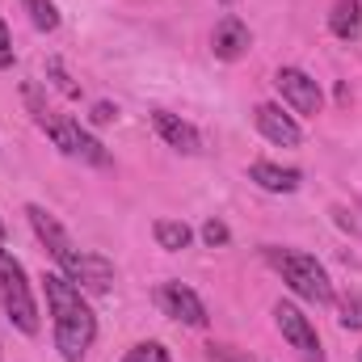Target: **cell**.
<instances>
[{"instance_id": "obj_24", "label": "cell", "mask_w": 362, "mask_h": 362, "mask_svg": "<svg viewBox=\"0 0 362 362\" xmlns=\"http://www.w3.org/2000/svg\"><path fill=\"white\" fill-rule=\"evenodd\" d=\"M0 245H4V219H0Z\"/></svg>"}, {"instance_id": "obj_12", "label": "cell", "mask_w": 362, "mask_h": 362, "mask_svg": "<svg viewBox=\"0 0 362 362\" xmlns=\"http://www.w3.org/2000/svg\"><path fill=\"white\" fill-rule=\"evenodd\" d=\"M253 47V34H249V25L240 21V17H219L215 21V34H211V51H215V59H240L245 51Z\"/></svg>"}, {"instance_id": "obj_4", "label": "cell", "mask_w": 362, "mask_h": 362, "mask_svg": "<svg viewBox=\"0 0 362 362\" xmlns=\"http://www.w3.org/2000/svg\"><path fill=\"white\" fill-rule=\"evenodd\" d=\"M0 303H4V316H8L13 329H21L25 337L38 333V303H34L25 266H21L4 245H0Z\"/></svg>"}, {"instance_id": "obj_23", "label": "cell", "mask_w": 362, "mask_h": 362, "mask_svg": "<svg viewBox=\"0 0 362 362\" xmlns=\"http://www.w3.org/2000/svg\"><path fill=\"white\" fill-rule=\"evenodd\" d=\"M4 68H13V38H8V25H4V17H0V72Z\"/></svg>"}, {"instance_id": "obj_14", "label": "cell", "mask_w": 362, "mask_h": 362, "mask_svg": "<svg viewBox=\"0 0 362 362\" xmlns=\"http://www.w3.org/2000/svg\"><path fill=\"white\" fill-rule=\"evenodd\" d=\"M329 30L341 42H358V34H362V4L358 0H337L333 13H329Z\"/></svg>"}, {"instance_id": "obj_22", "label": "cell", "mask_w": 362, "mask_h": 362, "mask_svg": "<svg viewBox=\"0 0 362 362\" xmlns=\"http://www.w3.org/2000/svg\"><path fill=\"white\" fill-rule=\"evenodd\" d=\"M211 362H257V358H249L245 350H232V346H211Z\"/></svg>"}, {"instance_id": "obj_21", "label": "cell", "mask_w": 362, "mask_h": 362, "mask_svg": "<svg viewBox=\"0 0 362 362\" xmlns=\"http://www.w3.org/2000/svg\"><path fill=\"white\" fill-rule=\"evenodd\" d=\"M114 118H118V105H110V101H97V105L89 110V122H93V127H110Z\"/></svg>"}, {"instance_id": "obj_25", "label": "cell", "mask_w": 362, "mask_h": 362, "mask_svg": "<svg viewBox=\"0 0 362 362\" xmlns=\"http://www.w3.org/2000/svg\"><path fill=\"white\" fill-rule=\"evenodd\" d=\"M358 362H362V350H358Z\"/></svg>"}, {"instance_id": "obj_26", "label": "cell", "mask_w": 362, "mask_h": 362, "mask_svg": "<svg viewBox=\"0 0 362 362\" xmlns=\"http://www.w3.org/2000/svg\"><path fill=\"white\" fill-rule=\"evenodd\" d=\"M223 4H232V0H223Z\"/></svg>"}, {"instance_id": "obj_7", "label": "cell", "mask_w": 362, "mask_h": 362, "mask_svg": "<svg viewBox=\"0 0 362 362\" xmlns=\"http://www.w3.org/2000/svg\"><path fill=\"white\" fill-rule=\"evenodd\" d=\"M59 274L72 278L85 295H105L110 282H114V266H110L101 253H85V249H76V253L59 266Z\"/></svg>"}, {"instance_id": "obj_27", "label": "cell", "mask_w": 362, "mask_h": 362, "mask_svg": "<svg viewBox=\"0 0 362 362\" xmlns=\"http://www.w3.org/2000/svg\"><path fill=\"white\" fill-rule=\"evenodd\" d=\"M122 362H131V358H122Z\"/></svg>"}, {"instance_id": "obj_1", "label": "cell", "mask_w": 362, "mask_h": 362, "mask_svg": "<svg viewBox=\"0 0 362 362\" xmlns=\"http://www.w3.org/2000/svg\"><path fill=\"white\" fill-rule=\"evenodd\" d=\"M42 291H47V308H51L59 358L81 362L93 350V337H97V316H93L85 291L72 278H64V274H42Z\"/></svg>"}, {"instance_id": "obj_5", "label": "cell", "mask_w": 362, "mask_h": 362, "mask_svg": "<svg viewBox=\"0 0 362 362\" xmlns=\"http://www.w3.org/2000/svg\"><path fill=\"white\" fill-rule=\"evenodd\" d=\"M274 325H278L282 341H286V346H291L303 362H325L320 337H316V325H312L295 303H274Z\"/></svg>"}, {"instance_id": "obj_16", "label": "cell", "mask_w": 362, "mask_h": 362, "mask_svg": "<svg viewBox=\"0 0 362 362\" xmlns=\"http://www.w3.org/2000/svg\"><path fill=\"white\" fill-rule=\"evenodd\" d=\"M21 8L30 13V21H34V30H42V34H51V30H59V8H55L51 0H21Z\"/></svg>"}, {"instance_id": "obj_17", "label": "cell", "mask_w": 362, "mask_h": 362, "mask_svg": "<svg viewBox=\"0 0 362 362\" xmlns=\"http://www.w3.org/2000/svg\"><path fill=\"white\" fill-rule=\"evenodd\" d=\"M47 81H51L55 89L64 93V97H72V101L81 97V85L72 81V72H68V64H64L59 55H51V59H47Z\"/></svg>"}, {"instance_id": "obj_15", "label": "cell", "mask_w": 362, "mask_h": 362, "mask_svg": "<svg viewBox=\"0 0 362 362\" xmlns=\"http://www.w3.org/2000/svg\"><path fill=\"white\" fill-rule=\"evenodd\" d=\"M152 236H156V245H160L165 253H181V249H189V240H194L189 223H181V219H156Z\"/></svg>"}, {"instance_id": "obj_10", "label": "cell", "mask_w": 362, "mask_h": 362, "mask_svg": "<svg viewBox=\"0 0 362 362\" xmlns=\"http://www.w3.org/2000/svg\"><path fill=\"white\" fill-rule=\"evenodd\" d=\"M253 122H257V131L278 144V148H299L303 144V131H299V122L291 118V114H282V105H274V101H262L257 110H253Z\"/></svg>"}, {"instance_id": "obj_20", "label": "cell", "mask_w": 362, "mask_h": 362, "mask_svg": "<svg viewBox=\"0 0 362 362\" xmlns=\"http://www.w3.org/2000/svg\"><path fill=\"white\" fill-rule=\"evenodd\" d=\"M202 240H206L211 249H219V245H228V240H232V232H228V223L206 219V223H202Z\"/></svg>"}, {"instance_id": "obj_13", "label": "cell", "mask_w": 362, "mask_h": 362, "mask_svg": "<svg viewBox=\"0 0 362 362\" xmlns=\"http://www.w3.org/2000/svg\"><path fill=\"white\" fill-rule=\"evenodd\" d=\"M249 181H257L266 194H295L299 181H303V173H299V169H282V165H274V160H253V165H249Z\"/></svg>"}, {"instance_id": "obj_3", "label": "cell", "mask_w": 362, "mask_h": 362, "mask_svg": "<svg viewBox=\"0 0 362 362\" xmlns=\"http://www.w3.org/2000/svg\"><path fill=\"white\" fill-rule=\"evenodd\" d=\"M266 262L282 274V282H286L299 299H308V303H316V308H329V303H333V282H329L325 266H320L312 253L270 245V249H266Z\"/></svg>"}, {"instance_id": "obj_19", "label": "cell", "mask_w": 362, "mask_h": 362, "mask_svg": "<svg viewBox=\"0 0 362 362\" xmlns=\"http://www.w3.org/2000/svg\"><path fill=\"white\" fill-rule=\"evenodd\" d=\"M127 358L131 362H169V350L160 341H139V346L127 350Z\"/></svg>"}, {"instance_id": "obj_11", "label": "cell", "mask_w": 362, "mask_h": 362, "mask_svg": "<svg viewBox=\"0 0 362 362\" xmlns=\"http://www.w3.org/2000/svg\"><path fill=\"white\" fill-rule=\"evenodd\" d=\"M152 127H156V135H160L169 148H177V152H185V156H198V152H202V135H198V127L185 122L181 114L152 110Z\"/></svg>"}, {"instance_id": "obj_6", "label": "cell", "mask_w": 362, "mask_h": 362, "mask_svg": "<svg viewBox=\"0 0 362 362\" xmlns=\"http://www.w3.org/2000/svg\"><path fill=\"white\" fill-rule=\"evenodd\" d=\"M274 89L282 93V101H286L295 114H308V118H316L320 105H325L320 85H316L303 68H278V72H274Z\"/></svg>"}, {"instance_id": "obj_8", "label": "cell", "mask_w": 362, "mask_h": 362, "mask_svg": "<svg viewBox=\"0 0 362 362\" xmlns=\"http://www.w3.org/2000/svg\"><path fill=\"white\" fill-rule=\"evenodd\" d=\"M156 303H160L165 316H173V320L189 325V329H202V325H206V303H202L198 291H189L185 282H160Z\"/></svg>"}, {"instance_id": "obj_18", "label": "cell", "mask_w": 362, "mask_h": 362, "mask_svg": "<svg viewBox=\"0 0 362 362\" xmlns=\"http://www.w3.org/2000/svg\"><path fill=\"white\" fill-rule=\"evenodd\" d=\"M341 329H350V333H362V291H346L341 295Z\"/></svg>"}, {"instance_id": "obj_2", "label": "cell", "mask_w": 362, "mask_h": 362, "mask_svg": "<svg viewBox=\"0 0 362 362\" xmlns=\"http://www.w3.org/2000/svg\"><path fill=\"white\" fill-rule=\"evenodd\" d=\"M21 101H25L30 118L47 131V139H51L64 156L85 160V165H93V169H105V165H110V152L93 139V135L81 127V122H76V118H68V114L51 110V105L42 101V89H38V85H21Z\"/></svg>"}, {"instance_id": "obj_9", "label": "cell", "mask_w": 362, "mask_h": 362, "mask_svg": "<svg viewBox=\"0 0 362 362\" xmlns=\"http://www.w3.org/2000/svg\"><path fill=\"white\" fill-rule=\"evenodd\" d=\"M25 215H30V228H34V236H38V240L47 245V253H51V257L64 266V262L76 253V245H72V236L64 232V223H59V219H55L47 206H38V202H30V206H25Z\"/></svg>"}]
</instances>
